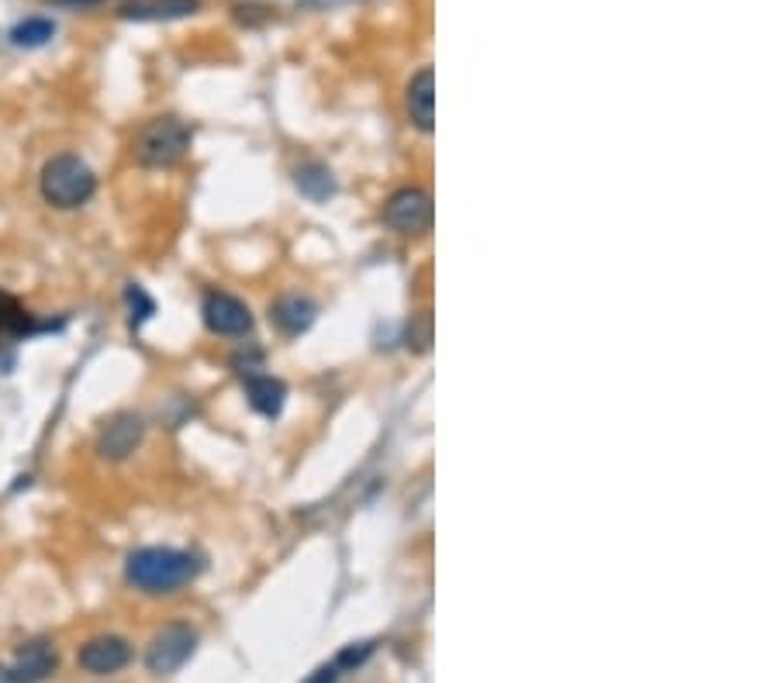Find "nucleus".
<instances>
[{
    "instance_id": "f03ea898",
    "label": "nucleus",
    "mask_w": 777,
    "mask_h": 683,
    "mask_svg": "<svg viewBox=\"0 0 777 683\" xmlns=\"http://www.w3.org/2000/svg\"><path fill=\"white\" fill-rule=\"evenodd\" d=\"M42 197L60 207V212H73V207H84L94 191H97V176L94 170L80 160V155L63 152L52 155V160L42 166Z\"/></svg>"
},
{
    "instance_id": "f8f14e48",
    "label": "nucleus",
    "mask_w": 777,
    "mask_h": 683,
    "mask_svg": "<svg viewBox=\"0 0 777 683\" xmlns=\"http://www.w3.org/2000/svg\"><path fill=\"white\" fill-rule=\"evenodd\" d=\"M319 318V307L315 301H307V297H283L273 304V325L283 332V335H301L307 332L311 325H315Z\"/></svg>"
},
{
    "instance_id": "aec40b11",
    "label": "nucleus",
    "mask_w": 777,
    "mask_h": 683,
    "mask_svg": "<svg viewBox=\"0 0 777 683\" xmlns=\"http://www.w3.org/2000/svg\"><path fill=\"white\" fill-rule=\"evenodd\" d=\"M335 680H339V670H335V663H332V666L315 670V676H311L307 683H335Z\"/></svg>"
},
{
    "instance_id": "4468645a",
    "label": "nucleus",
    "mask_w": 777,
    "mask_h": 683,
    "mask_svg": "<svg viewBox=\"0 0 777 683\" xmlns=\"http://www.w3.org/2000/svg\"><path fill=\"white\" fill-rule=\"evenodd\" d=\"M294 183H298V191L307 197V200H328L335 194V176L325 163H315V160H307L294 170Z\"/></svg>"
},
{
    "instance_id": "0eeeda50",
    "label": "nucleus",
    "mask_w": 777,
    "mask_h": 683,
    "mask_svg": "<svg viewBox=\"0 0 777 683\" xmlns=\"http://www.w3.org/2000/svg\"><path fill=\"white\" fill-rule=\"evenodd\" d=\"M142 435H145L142 418H136V414H115L111 422L100 429L97 453L104 459H111V463H121V459H128L139 449Z\"/></svg>"
},
{
    "instance_id": "9b49d317",
    "label": "nucleus",
    "mask_w": 777,
    "mask_h": 683,
    "mask_svg": "<svg viewBox=\"0 0 777 683\" xmlns=\"http://www.w3.org/2000/svg\"><path fill=\"white\" fill-rule=\"evenodd\" d=\"M408 115H411L414 128H422V131L435 128V76H432V69H422V73L411 76Z\"/></svg>"
},
{
    "instance_id": "9d476101",
    "label": "nucleus",
    "mask_w": 777,
    "mask_h": 683,
    "mask_svg": "<svg viewBox=\"0 0 777 683\" xmlns=\"http://www.w3.org/2000/svg\"><path fill=\"white\" fill-rule=\"evenodd\" d=\"M201 8V0H125L121 18L125 21H176L187 18Z\"/></svg>"
},
{
    "instance_id": "423d86ee",
    "label": "nucleus",
    "mask_w": 777,
    "mask_h": 683,
    "mask_svg": "<svg viewBox=\"0 0 777 683\" xmlns=\"http://www.w3.org/2000/svg\"><path fill=\"white\" fill-rule=\"evenodd\" d=\"M201 314H204V325L212 328L215 335L242 338V335H249V328H252L249 307H246L239 297H231V294L212 291V294L204 297V304H201Z\"/></svg>"
},
{
    "instance_id": "a211bd4d",
    "label": "nucleus",
    "mask_w": 777,
    "mask_h": 683,
    "mask_svg": "<svg viewBox=\"0 0 777 683\" xmlns=\"http://www.w3.org/2000/svg\"><path fill=\"white\" fill-rule=\"evenodd\" d=\"M125 301H128V311H132V325L139 328L145 318H152V311H155V304H152V297L142 291L139 283H128V291H125Z\"/></svg>"
},
{
    "instance_id": "1a4fd4ad",
    "label": "nucleus",
    "mask_w": 777,
    "mask_h": 683,
    "mask_svg": "<svg viewBox=\"0 0 777 683\" xmlns=\"http://www.w3.org/2000/svg\"><path fill=\"white\" fill-rule=\"evenodd\" d=\"M56 666H60L56 646H52L48 639H32L14 652L11 670L21 683H42V680H48L52 673H56Z\"/></svg>"
},
{
    "instance_id": "f3484780",
    "label": "nucleus",
    "mask_w": 777,
    "mask_h": 683,
    "mask_svg": "<svg viewBox=\"0 0 777 683\" xmlns=\"http://www.w3.org/2000/svg\"><path fill=\"white\" fill-rule=\"evenodd\" d=\"M404 342H408V349H414V353H429V346H432V314L429 311L411 314Z\"/></svg>"
},
{
    "instance_id": "6ab92c4d",
    "label": "nucleus",
    "mask_w": 777,
    "mask_h": 683,
    "mask_svg": "<svg viewBox=\"0 0 777 683\" xmlns=\"http://www.w3.org/2000/svg\"><path fill=\"white\" fill-rule=\"evenodd\" d=\"M374 652V642H359V646H346L339 655H335V670H353V666H359L363 660H367V655Z\"/></svg>"
},
{
    "instance_id": "39448f33",
    "label": "nucleus",
    "mask_w": 777,
    "mask_h": 683,
    "mask_svg": "<svg viewBox=\"0 0 777 683\" xmlns=\"http://www.w3.org/2000/svg\"><path fill=\"white\" fill-rule=\"evenodd\" d=\"M384 221L398 235H422L432 225V197L419 187H404L387 200Z\"/></svg>"
},
{
    "instance_id": "2eb2a0df",
    "label": "nucleus",
    "mask_w": 777,
    "mask_h": 683,
    "mask_svg": "<svg viewBox=\"0 0 777 683\" xmlns=\"http://www.w3.org/2000/svg\"><path fill=\"white\" fill-rule=\"evenodd\" d=\"M45 325H39L35 318L29 311H24L11 294H4L0 291V332H8V335H35V332H42Z\"/></svg>"
},
{
    "instance_id": "6e6552de",
    "label": "nucleus",
    "mask_w": 777,
    "mask_h": 683,
    "mask_svg": "<svg viewBox=\"0 0 777 683\" xmlns=\"http://www.w3.org/2000/svg\"><path fill=\"white\" fill-rule=\"evenodd\" d=\"M132 663V646L121 636H97L80 649V666L94 676H111Z\"/></svg>"
},
{
    "instance_id": "ddd939ff",
    "label": "nucleus",
    "mask_w": 777,
    "mask_h": 683,
    "mask_svg": "<svg viewBox=\"0 0 777 683\" xmlns=\"http://www.w3.org/2000/svg\"><path fill=\"white\" fill-rule=\"evenodd\" d=\"M246 398L252 404V411H259L263 418H277L283 411V401H288V387L273 377H259L252 373L246 380Z\"/></svg>"
},
{
    "instance_id": "7ed1b4c3",
    "label": "nucleus",
    "mask_w": 777,
    "mask_h": 683,
    "mask_svg": "<svg viewBox=\"0 0 777 683\" xmlns=\"http://www.w3.org/2000/svg\"><path fill=\"white\" fill-rule=\"evenodd\" d=\"M191 152V128L180 118H155L136 139V160L145 170H170Z\"/></svg>"
},
{
    "instance_id": "412c9836",
    "label": "nucleus",
    "mask_w": 777,
    "mask_h": 683,
    "mask_svg": "<svg viewBox=\"0 0 777 683\" xmlns=\"http://www.w3.org/2000/svg\"><path fill=\"white\" fill-rule=\"evenodd\" d=\"M48 4H60V8H97L100 0H48Z\"/></svg>"
},
{
    "instance_id": "4be33fe9",
    "label": "nucleus",
    "mask_w": 777,
    "mask_h": 683,
    "mask_svg": "<svg viewBox=\"0 0 777 683\" xmlns=\"http://www.w3.org/2000/svg\"><path fill=\"white\" fill-rule=\"evenodd\" d=\"M0 683H21V680L14 676V670H11V666L0 663Z\"/></svg>"
},
{
    "instance_id": "f257e3e1",
    "label": "nucleus",
    "mask_w": 777,
    "mask_h": 683,
    "mask_svg": "<svg viewBox=\"0 0 777 683\" xmlns=\"http://www.w3.org/2000/svg\"><path fill=\"white\" fill-rule=\"evenodd\" d=\"M197 573H201L197 556L170 545L136 549L125 563V581L142 594H173L180 587H187Z\"/></svg>"
},
{
    "instance_id": "dca6fc26",
    "label": "nucleus",
    "mask_w": 777,
    "mask_h": 683,
    "mask_svg": "<svg viewBox=\"0 0 777 683\" xmlns=\"http://www.w3.org/2000/svg\"><path fill=\"white\" fill-rule=\"evenodd\" d=\"M52 35H56V21H48V18H24L18 21L14 29H11V45L18 48H42L52 42Z\"/></svg>"
},
{
    "instance_id": "20e7f679",
    "label": "nucleus",
    "mask_w": 777,
    "mask_h": 683,
    "mask_svg": "<svg viewBox=\"0 0 777 683\" xmlns=\"http://www.w3.org/2000/svg\"><path fill=\"white\" fill-rule=\"evenodd\" d=\"M197 649V636L191 625H166L163 632H155L145 652V666L155 676H170L184 666Z\"/></svg>"
}]
</instances>
